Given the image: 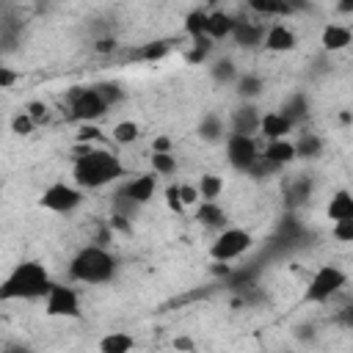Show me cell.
I'll return each instance as SVG.
<instances>
[{
  "label": "cell",
  "instance_id": "51",
  "mask_svg": "<svg viewBox=\"0 0 353 353\" xmlns=\"http://www.w3.org/2000/svg\"><path fill=\"white\" fill-rule=\"evenodd\" d=\"M204 3H210V6H215V3H221V0H204Z\"/></svg>",
  "mask_w": 353,
  "mask_h": 353
},
{
  "label": "cell",
  "instance_id": "34",
  "mask_svg": "<svg viewBox=\"0 0 353 353\" xmlns=\"http://www.w3.org/2000/svg\"><path fill=\"white\" fill-rule=\"evenodd\" d=\"M168 50H171L168 41H149V44H143L138 50V58H143V61H160L163 55H168Z\"/></svg>",
  "mask_w": 353,
  "mask_h": 353
},
{
  "label": "cell",
  "instance_id": "5",
  "mask_svg": "<svg viewBox=\"0 0 353 353\" xmlns=\"http://www.w3.org/2000/svg\"><path fill=\"white\" fill-rule=\"evenodd\" d=\"M251 245H254L251 232H245V229H223V232L212 240L210 256H212V262H232V259L243 256Z\"/></svg>",
  "mask_w": 353,
  "mask_h": 353
},
{
  "label": "cell",
  "instance_id": "42",
  "mask_svg": "<svg viewBox=\"0 0 353 353\" xmlns=\"http://www.w3.org/2000/svg\"><path fill=\"white\" fill-rule=\"evenodd\" d=\"M25 110H28V116H30L36 124H41V121L47 119V105H44V102H28Z\"/></svg>",
  "mask_w": 353,
  "mask_h": 353
},
{
  "label": "cell",
  "instance_id": "25",
  "mask_svg": "<svg viewBox=\"0 0 353 353\" xmlns=\"http://www.w3.org/2000/svg\"><path fill=\"white\" fill-rule=\"evenodd\" d=\"M295 154L303 160H317L323 154V138L317 132H301V138L295 141Z\"/></svg>",
  "mask_w": 353,
  "mask_h": 353
},
{
  "label": "cell",
  "instance_id": "44",
  "mask_svg": "<svg viewBox=\"0 0 353 353\" xmlns=\"http://www.w3.org/2000/svg\"><path fill=\"white\" fill-rule=\"evenodd\" d=\"M17 80V72H11L8 66H0V88H11Z\"/></svg>",
  "mask_w": 353,
  "mask_h": 353
},
{
  "label": "cell",
  "instance_id": "2",
  "mask_svg": "<svg viewBox=\"0 0 353 353\" xmlns=\"http://www.w3.org/2000/svg\"><path fill=\"white\" fill-rule=\"evenodd\" d=\"M52 284L55 281L50 279L41 262L25 259L0 284V301H36V298H44Z\"/></svg>",
  "mask_w": 353,
  "mask_h": 353
},
{
  "label": "cell",
  "instance_id": "41",
  "mask_svg": "<svg viewBox=\"0 0 353 353\" xmlns=\"http://www.w3.org/2000/svg\"><path fill=\"white\" fill-rule=\"evenodd\" d=\"M165 207H168L171 212H182V210H185V201H182L179 185H168V188H165Z\"/></svg>",
  "mask_w": 353,
  "mask_h": 353
},
{
  "label": "cell",
  "instance_id": "10",
  "mask_svg": "<svg viewBox=\"0 0 353 353\" xmlns=\"http://www.w3.org/2000/svg\"><path fill=\"white\" fill-rule=\"evenodd\" d=\"M259 121H262L259 108L251 105V102H243L240 108L232 110L229 127H232V132H240V135H256L259 132Z\"/></svg>",
  "mask_w": 353,
  "mask_h": 353
},
{
  "label": "cell",
  "instance_id": "7",
  "mask_svg": "<svg viewBox=\"0 0 353 353\" xmlns=\"http://www.w3.org/2000/svg\"><path fill=\"white\" fill-rule=\"evenodd\" d=\"M39 204L44 210H50V212H72V210H77L83 204V188L80 185H69V182H52L41 193Z\"/></svg>",
  "mask_w": 353,
  "mask_h": 353
},
{
  "label": "cell",
  "instance_id": "17",
  "mask_svg": "<svg viewBox=\"0 0 353 353\" xmlns=\"http://www.w3.org/2000/svg\"><path fill=\"white\" fill-rule=\"evenodd\" d=\"M328 221H353V193L350 190H336L325 207Z\"/></svg>",
  "mask_w": 353,
  "mask_h": 353
},
{
  "label": "cell",
  "instance_id": "16",
  "mask_svg": "<svg viewBox=\"0 0 353 353\" xmlns=\"http://www.w3.org/2000/svg\"><path fill=\"white\" fill-rule=\"evenodd\" d=\"M312 190H314V182H312L309 176H303V174L292 176V179L287 182V188H284V201H287V207H290V210L301 207V204L312 196Z\"/></svg>",
  "mask_w": 353,
  "mask_h": 353
},
{
  "label": "cell",
  "instance_id": "3",
  "mask_svg": "<svg viewBox=\"0 0 353 353\" xmlns=\"http://www.w3.org/2000/svg\"><path fill=\"white\" fill-rule=\"evenodd\" d=\"M119 270V262L102 245H85L69 262V279L80 284H108Z\"/></svg>",
  "mask_w": 353,
  "mask_h": 353
},
{
  "label": "cell",
  "instance_id": "9",
  "mask_svg": "<svg viewBox=\"0 0 353 353\" xmlns=\"http://www.w3.org/2000/svg\"><path fill=\"white\" fill-rule=\"evenodd\" d=\"M256 157H259V149H256L254 135H240V132L226 135V160H229L232 168L248 171Z\"/></svg>",
  "mask_w": 353,
  "mask_h": 353
},
{
  "label": "cell",
  "instance_id": "8",
  "mask_svg": "<svg viewBox=\"0 0 353 353\" xmlns=\"http://www.w3.org/2000/svg\"><path fill=\"white\" fill-rule=\"evenodd\" d=\"M44 312L50 317H80V298L66 284H52L44 295Z\"/></svg>",
  "mask_w": 353,
  "mask_h": 353
},
{
  "label": "cell",
  "instance_id": "14",
  "mask_svg": "<svg viewBox=\"0 0 353 353\" xmlns=\"http://www.w3.org/2000/svg\"><path fill=\"white\" fill-rule=\"evenodd\" d=\"M232 39H234L240 47L251 50V47L265 44V28H262L259 22H251V19H237V22H234V30H232Z\"/></svg>",
  "mask_w": 353,
  "mask_h": 353
},
{
  "label": "cell",
  "instance_id": "13",
  "mask_svg": "<svg viewBox=\"0 0 353 353\" xmlns=\"http://www.w3.org/2000/svg\"><path fill=\"white\" fill-rule=\"evenodd\" d=\"M320 44L325 52H339V50H347L353 44V30L347 25H325L323 33H320Z\"/></svg>",
  "mask_w": 353,
  "mask_h": 353
},
{
  "label": "cell",
  "instance_id": "29",
  "mask_svg": "<svg viewBox=\"0 0 353 353\" xmlns=\"http://www.w3.org/2000/svg\"><path fill=\"white\" fill-rule=\"evenodd\" d=\"M210 77H212L215 83H221V85L234 83V80H237V66H234V61H229V58L215 61V63L210 66Z\"/></svg>",
  "mask_w": 353,
  "mask_h": 353
},
{
  "label": "cell",
  "instance_id": "48",
  "mask_svg": "<svg viewBox=\"0 0 353 353\" xmlns=\"http://www.w3.org/2000/svg\"><path fill=\"white\" fill-rule=\"evenodd\" d=\"M212 273H215V276H223V279H229V276H232V268H229L226 262H215V265H212Z\"/></svg>",
  "mask_w": 353,
  "mask_h": 353
},
{
  "label": "cell",
  "instance_id": "40",
  "mask_svg": "<svg viewBox=\"0 0 353 353\" xmlns=\"http://www.w3.org/2000/svg\"><path fill=\"white\" fill-rule=\"evenodd\" d=\"M331 237L339 243H353V221H334Z\"/></svg>",
  "mask_w": 353,
  "mask_h": 353
},
{
  "label": "cell",
  "instance_id": "30",
  "mask_svg": "<svg viewBox=\"0 0 353 353\" xmlns=\"http://www.w3.org/2000/svg\"><path fill=\"white\" fill-rule=\"evenodd\" d=\"M221 190H223V179H221L218 174H204V176H199V193H201L204 201H215V199L221 196Z\"/></svg>",
  "mask_w": 353,
  "mask_h": 353
},
{
  "label": "cell",
  "instance_id": "43",
  "mask_svg": "<svg viewBox=\"0 0 353 353\" xmlns=\"http://www.w3.org/2000/svg\"><path fill=\"white\" fill-rule=\"evenodd\" d=\"M179 193H182V201H185V207H190V204H199V199H201V193H199V188H196V185H179Z\"/></svg>",
  "mask_w": 353,
  "mask_h": 353
},
{
  "label": "cell",
  "instance_id": "49",
  "mask_svg": "<svg viewBox=\"0 0 353 353\" xmlns=\"http://www.w3.org/2000/svg\"><path fill=\"white\" fill-rule=\"evenodd\" d=\"M174 347H176V350H193L196 345H193V339H188V336H176V339H174Z\"/></svg>",
  "mask_w": 353,
  "mask_h": 353
},
{
  "label": "cell",
  "instance_id": "46",
  "mask_svg": "<svg viewBox=\"0 0 353 353\" xmlns=\"http://www.w3.org/2000/svg\"><path fill=\"white\" fill-rule=\"evenodd\" d=\"M152 152H171V138L168 135H157L152 143Z\"/></svg>",
  "mask_w": 353,
  "mask_h": 353
},
{
  "label": "cell",
  "instance_id": "21",
  "mask_svg": "<svg viewBox=\"0 0 353 353\" xmlns=\"http://www.w3.org/2000/svg\"><path fill=\"white\" fill-rule=\"evenodd\" d=\"M196 221H201V223L210 226V229H223L229 218H226V210H223L221 204L201 199V204H199V210H196Z\"/></svg>",
  "mask_w": 353,
  "mask_h": 353
},
{
  "label": "cell",
  "instance_id": "18",
  "mask_svg": "<svg viewBox=\"0 0 353 353\" xmlns=\"http://www.w3.org/2000/svg\"><path fill=\"white\" fill-rule=\"evenodd\" d=\"M234 17L232 14H226V11H221V8H215V11H210V22H207V36L212 39V41H221V39H229L232 36V30H234Z\"/></svg>",
  "mask_w": 353,
  "mask_h": 353
},
{
  "label": "cell",
  "instance_id": "35",
  "mask_svg": "<svg viewBox=\"0 0 353 353\" xmlns=\"http://www.w3.org/2000/svg\"><path fill=\"white\" fill-rule=\"evenodd\" d=\"M279 168H281V165H276L273 160H268L265 154H259V157L251 163V168H248L245 174H251L254 179H265L268 174H273V171H279Z\"/></svg>",
  "mask_w": 353,
  "mask_h": 353
},
{
  "label": "cell",
  "instance_id": "6",
  "mask_svg": "<svg viewBox=\"0 0 353 353\" xmlns=\"http://www.w3.org/2000/svg\"><path fill=\"white\" fill-rule=\"evenodd\" d=\"M69 108H72V116L77 121H97L105 116V110L110 108L105 102V97L99 94V88H74L69 94Z\"/></svg>",
  "mask_w": 353,
  "mask_h": 353
},
{
  "label": "cell",
  "instance_id": "31",
  "mask_svg": "<svg viewBox=\"0 0 353 353\" xmlns=\"http://www.w3.org/2000/svg\"><path fill=\"white\" fill-rule=\"evenodd\" d=\"M152 171L160 174V176H168L176 171V157L171 152H152Z\"/></svg>",
  "mask_w": 353,
  "mask_h": 353
},
{
  "label": "cell",
  "instance_id": "20",
  "mask_svg": "<svg viewBox=\"0 0 353 353\" xmlns=\"http://www.w3.org/2000/svg\"><path fill=\"white\" fill-rule=\"evenodd\" d=\"M279 110H281L292 124H301V121H306V116H309V99H306V94L295 91V94H290V97L281 102Z\"/></svg>",
  "mask_w": 353,
  "mask_h": 353
},
{
  "label": "cell",
  "instance_id": "32",
  "mask_svg": "<svg viewBox=\"0 0 353 353\" xmlns=\"http://www.w3.org/2000/svg\"><path fill=\"white\" fill-rule=\"evenodd\" d=\"M212 39L210 36H199V39H193V47H190V52L185 55L188 58V63H204L207 61V55H210V50H212Z\"/></svg>",
  "mask_w": 353,
  "mask_h": 353
},
{
  "label": "cell",
  "instance_id": "37",
  "mask_svg": "<svg viewBox=\"0 0 353 353\" xmlns=\"http://www.w3.org/2000/svg\"><path fill=\"white\" fill-rule=\"evenodd\" d=\"M74 141L77 143H97V141H102V130L94 121H83L80 130H77V135H74Z\"/></svg>",
  "mask_w": 353,
  "mask_h": 353
},
{
  "label": "cell",
  "instance_id": "27",
  "mask_svg": "<svg viewBox=\"0 0 353 353\" xmlns=\"http://www.w3.org/2000/svg\"><path fill=\"white\" fill-rule=\"evenodd\" d=\"M207 22H210V11L204 8H193L185 14V33L190 39H199V36H207Z\"/></svg>",
  "mask_w": 353,
  "mask_h": 353
},
{
  "label": "cell",
  "instance_id": "33",
  "mask_svg": "<svg viewBox=\"0 0 353 353\" xmlns=\"http://www.w3.org/2000/svg\"><path fill=\"white\" fill-rule=\"evenodd\" d=\"M110 135H113V141H116V143H124V146H127V143L138 141L141 127H138L135 121H119V124L113 127V132H110Z\"/></svg>",
  "mask_w": 353,
  "mask_h": 353
},
{
  "label": "cell",
  "instance_id": "28",
  "mask_svg": "<svg viewBox=\"0 0 353 353\" xmlns=\"http://www.w3.org/2000/svg\"><path fill=\"white\" fill-rule=\"evenodd\" d=\"M303 234V223L290 212V215H284L281 221H279V229H276V237L281 240V243H295L298 237Z\"/></svg>",
  "mask_w": 353,
  "mask_h": 353
},
{
  "label": "cell",
  "instance_id": "24",
  "mask_svg": "<svg viewBox=\"0 0 353 353\" xmlns=\"http://www.w3.org/2000/svg\"><path fill=\"white\" fill-rule=\"evenodd\" d=\"M262 88H265V83H262V77L254 74V72L237 74V80H234V91H237L240 99H256V97L262 94Z\"/></svg>",
  "mask_w": 353,
  "mask_h": 353
},
{
  "label": "cell",
  "instance_id": "11",
  "mask_svg": "<svg viewBox=\"0 0 353 353\" xmlns=\"http://www.w3.org/2000/svg\"><path fill=\"white\" fill-rule=\"evenodd\" d=\"M292 121L281 113V110H270V113H262V121H259V135L268 138V141H276V138H287L292 132Z\"/></svg>",
  "mask_w": 353,
  "mask_h": 353
},
{
  "label": "cell",
  "instance_id": "26",
  "mask_svg": "<svg viewBox=\"0 0 353 353\" xmlns=\"http://www.w3.org/2000/svg\"><path fill=\"white\" fill-rule=\"evenodd\" d=\"M132 347H135V339L130 334H124V331H113V334L99 339V350L102 353H127Z\"/></svg>",
  "mask_w": 353,
  "mask_h": 353
},
{
  "label": "cell",
  "instance_id": "4",
  "mask_svg": "<svg viewBox=\"0 0 353 353\" xmlns=\"http://www.w3.org/2000/svg\"><path fill=\"white\" fill-rule=\"evenodd\" d=\"M345 281H347V276H345L342 268H336V265H320L314 270V276L309 279V287H306V295L303 298L309 303H323V301L334 298L345 287Z\"/></svg>",
  "mask_w": 353,
  "mask_h": 353
},
{
  "label": "cell",
  "instance_id": "15",
  "mask_svg": "<svg viewBox=\"0 0 353 353\" xmlns=\"http://www.w3.org/2000/svg\"><path fill=\"white\" fill-rule=\"evenodd\" d=\"M154 188H157V176H154V174H138V176H132L121 190H124L130 199H135L138 204H146V201L154 196Z\"/></svg>",
  "mask_w": 353,
  "mask_h": 353
},
{
  "label": "cell",
  "instance_id": "1",
  "mask_svg": "<svg viewBox=\"0 0 353 353\" xmlns=\"http://www.w3.org/2000/svg\"><path fill=\"white\" fill-rule=\"evenodd\" d=\"M124 174L121 160L113 152L105 149H91V143H77L74 146V165H72V176L74 185H80L83 190H94L102 188L108 182H116Z\"/></svg>",
  "mask_w": 353,
  "mask_h": 353
},
{
  "label": "cell",
  "instance_id": "39",
  "mask_svg": "<svg viewBox=\"0 0 353 353\" xmlns=\"http://www.w3.org/2000/svg\"><path fill=\"white\" fill-rule=\"evenodd\" d=\"M97 88H99V94L105 97V102H108L110 108H113L116 102H121V99H124V91H121V85H119V83H99Z\"/></svg>",
  "mask_w": 353,
  "mask_h": 353
},
{
  "label": "cell",
  "instance_id": "12",
  "mask_svg": "<svg viewBox=\"0 0 353 353\" xmlns=\"http://www.w3.org/2000/svg\"><path fill=\"white\" fill-rule=\"evenodd\" d=\"M262 47L270 50V52H292L298 47V39L287 25H270L265 30V44Z\"/></svg>",
  "mask_w": 353,
  "mask_h": 353
},
{
  "label": "cell",
  "instance_id": "50",
  "mask_svg": "<svg viewBox=\"0 0 353 353\" xmlns=\"http://www.w3.org/2000/svg\"><path fill=\"white\" fill-rule=\"evenodd\" d=\"M336 11L339 14H353V0H336Z\"/></svg>",
  "mask_w": 353,
  "mask_h": 353
},
{
  "label": "cell",
  "instance_id": "23",
  "mask_svg": "<svg viewBox=\"0 0 353 353\" xmlns=\"http://www.w3.org/2000/svg\"><path fill=\"white\" fill-rule=\"evenodd\" d=\"M199 138H204L207 143H215L221 138H226V124L218 113H207L201 121H199Z\"/></svg>",
  "mask_w": 353,
  "mask_h": 353
},
{
  "label": "cell",
  "instance_id": "22",
  "mask_svg": "<svg viewBox=\"0 0 353 353\" xmlns=\"http://www.w3.org/2000/svg\"><path fill=\"white\" fill-rule=\"evenodd\" d=\"M245 6L262 17H290L295 11L292 0H245Z\"/></svg>",
  "mask_w": 353,
  "mask_h": 353
},
{
  "label": "cell",
  "instance_id": "36",
  "mask_svg": "<svg viewBox=\"0 0 353 353\" xmlns=\"http://www.w3.org/2000/svg\"><path fill=\"white\" fill-rule=\"evenodd\" d=\"M141 204L135 201V199H130L124 190H119L116 193V199H113V210H116V215H124V218H132V212L138 210Z\"/></svg>",
  "mask_w": 353,
  "mask_h": 353
},
{
  "label": "cell",
  "instance_id": "19",
  "mask_svg": "<svg viewBox=\"0 0 353 353\" xmlns=\"http://www.w3.org/2000/svg\"><path fill=\"white\" fill-rule=\"evenodd\" d=\"M268 160H273L276 165H290L298 154H295V143L292 141H287V138H276V141H268V146H265V152H262Z\"/></svg>",
  "mask_w": 353,
  "mask_h": 353
},
{
  "label": "cell",
  "instance_id": "38",
  "mask_svg": "<svg viewBox=\"0 0 353 353\" xmlns=\"http://www.w3.org/2000/svg\"><path fill=\"white\" fill-rule=\"evenodd\" d=\"M33 127H36V121L28 116V110H22V113H17L11 119V132H17V135H30Z\"/></svg>",
  "mask_w": 353,
  "mask_h": 353
},
{
  "label": "cell",
  "instance_id": "45",
  "mask_svg": "<svg viewBox=\"0 0 353 353\" xmlns=\"http://www.w3.org/2000/svg\"><path fill=\"white\" fill-rule=\"evenodd\" d=\"M336 323H342L345 328H353V303H347V306L336 314Z\"/></svg>",
  "mask_w": 353,
  "mask_h": 353
},
{
  "label": "cell",
  "instance_id": "47",
  "mask_svg": "<svg viewBox=\"0 0 353 353\" xmlns=\"http://www.w3.org/2000/svg\"><path fill=\"white\" fill-rule=\"evenodd\" d=\"M116 50V39L113 36H105L97 41V52H113Z\"/></svg>",
  "mask_w": 353,
  "mask_h": 353
}]
</instances>
